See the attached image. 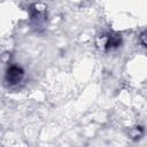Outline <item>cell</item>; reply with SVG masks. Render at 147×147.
<instances>
[{"label":"cell","mask_w":147,"mask_h":147,"mask_svg":"<svg viewBox=\"0 0 147 147\" xmlns=\"http://www.w3.org/2000/svg\"><path fill=\"white\" fill-rule=\"evenodd\" d=\"M119 45H121V36H118V34H110L107 38V41L105 44L106 49H111Z\"/></svg>","instance_id":"7a4b0ae2"},{"label":"cell","mask_w":147,"mask_h":147,"mask_svg":"<svg viewBox=\"0 0 147 147\" xmlns=\"http://www.w3.org/2000/svg\"><path fill=\"white\" fill-rule=\"evenodd\" d=\"M23 77H24V70L17 64H10L6 70L5 80H6L7 85L15 86L22 82Z\"/></svg>","instance_id":"6da1fadb"}]
</instances>
